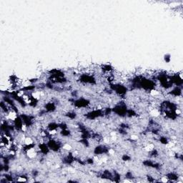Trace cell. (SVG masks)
<instances>
[{
    "instance_id": "cell-1",
    "label": "cell",
    "mask_w": 183,
    "mask_h": 183,
    "mask_svg": "<svg viewBox=\"0 0 183 183\" xmlns=\"http://www.w3.org/2000/svg\"><path fill=\"white\" fill-rule=\"evenodd\" d=\"M57 103L53 101H49L45 103L43 109L46 111L47 113H53L57 110Z\"/></svg>"
},
{
    "instance_id": "cell-2",
    "label": "cell",
    "mask_w": 183,
    "mask_h": 183,
    "mask_svg": "<svg viewBox=\"0 0 183 183\" xmlns=\"http://www.w3.org/2000/svg\"><path fill=\"white\" fill-rule=\"evenodd\" d=\"M37 148L39 152L43 155H47L50 153L51 150L48 147L47 144L45 142H40L39 144H37Z\"/></svg>"
},
{
    "instance_id": "cell-3",
    "label": "cell",
    "mask_w": 183,
    "mask_h": 183,
    "mask_svg": "<svg viewBox=\"0 0 183 183\" xmlns=\"http://www.w3.org/2000/svg\"><path fill=\"white\" fill-rule=\"evenodd\" d=\"M64 117L70 120H74L77 117V113L75 110H69L64 113Z\"/></svg>"
},
{
    "instance_id": "cell-4",
    "label": "cell",
    "mask_w": 183,
    "mask_h": 183,
    "mask_svg": "<svg viewBox=\"0 0 183 183\" xmlns=\"http://www.w3.org/2000/svg\"><path fill=\"white\" fill-rule=\"evenodd\" d=\"M121 159H122V160L123 161V162H130V161L132 160V157L131 156H130L129 155H127V154H124V155H122V156L121 157Z\"/></svg>"
},
{
    "instance_id": "cell-5",
    "label": "cell",
    "mask_w": 183,
    "mask_h": 183,
    "mask_svg": "<svg viewBox=\"0 0 183 183\" xmlns=\"http://www.w3.org/2000/svg\"><path fill=\"white\" fill-rule=\"evenodd\" d=\"M164 61L167 63L170 62V61H171V55L170 54H167L164 56Z\"/></svg>"
}]
</instances>
